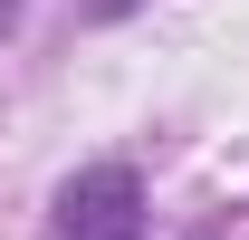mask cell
Masks as SVG:
<instances>
[{
	"instance_id": "obj_1",
	"label": "cell",
	"mask_w": 249,
	"mask_h": 240,
	"mask_svg": "<svg viewBox=\"0 0 249 240\" xmlns=\"http://www.w3.org/2000/svg\"><path fill=\"white\" fill-rule=\"evenodd\" d=\"M48 240H144V182H134V163L67 173L58 202H48Z\"/></svg>"
},
{
	"instance_id": "obj_2",
	"label": "cell",
	"mask_w": 249,
	"mask_h": 240,
	"mask_svg": "<svg viewBox=\"0 0 249 240\" xmlns=\"http://www.w3.org/2000/svg\"><path fill=\"white\" fill-rule=\"evenodd\" d=\"M10 20H19V0H0V29H10Z\"/></svg>"
}]
</instances>
